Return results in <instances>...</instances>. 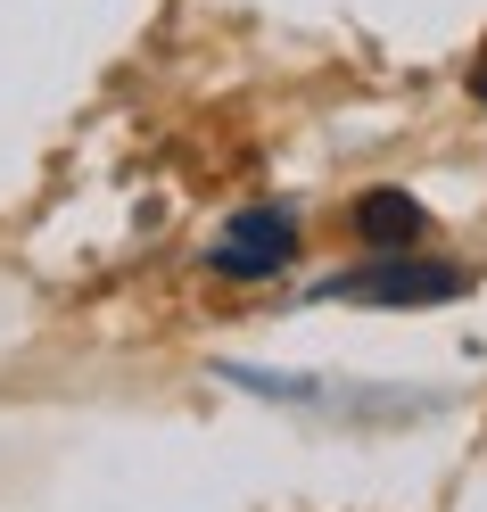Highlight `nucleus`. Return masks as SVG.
I'll list each match as a JSON object with an SVG mask.
<instances>
[{
	"mask_svg": "<svg viewBox=\"0 0 487 512\" xmlns=\"http://www.w3.org/2000/svg\"><path fill=\"white\" fill-rule=\"evenodd\" d=\"M471 83H479V100H487V67H479V75H471Z\"/></svg>",
	"mask_w": 487,
	"mask_h": 512,
	"instance_id": "4",
	"label": "nucleus"
},
{
	"mask_svg": "<svg viewBox=\"0 0 487 512\" xmlns=\"http://www.w3.org/2000/svg\"><path fill=\"white\" fill-rule=\"evenodd\" d=\"M355 232H364L380 256H397V248H421L430 215H421L413 190H364V199H355Z\"/></svg>",
	"mask_w": 487,
	"mask_h": 512,
	"instance_id": "3",
	"label": "nucleus"
},
{
	"mask_svg": "<svg viewBox=\"0 0 487 512\" xmlns=\"http://www.w3.org/2000/svg\"><path fill=\"white\" fill-rule=\"evenodd\" d=\"M289 256H298V223H289L281 207H248L223 223V240H215V273H232V281H265L281 273Z\"/></svg>",
	"mask_w": 487,
	"mask_h": 512,
	"instance_id": "2",
	"label": "nucleus"
},
{
	"mask_svg": "<svg viewBox=\"0 0 487 512\" xmlns=\"http://www.w3.org/2000/svg\"><path fill=\"white\" fill-rule=\"evenodd\" d=\"M471 281L454 273V265H421V256H380V265L364 273H339L331 281V298H355V306H454Z\"/></svg>",
	"mask_w": 487,
	"mask_h": 512,
	"instance_id": "1",
	"label": "nucleus"
}]
</instances>
